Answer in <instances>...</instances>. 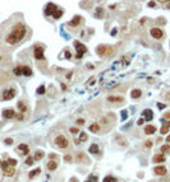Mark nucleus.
Wrapping results in <instances>:
<instances>
[{
    "instance_id": "53",
    "label": "nucleus",
    "mask_w": 170,
    "mask_h": 182,
    "mask_svg": "<svg viewBox=\"0 0 170 182\" xmlns=\"http://www.w3.org/2000/svg\"><path fill=\"white\" fill-rule=\"evenodd\" d=\"M167 8H169V9H170V3H169V4H167Z\"/></svg>"
},
{
    "instance_id": "12",
    "label": "nucleus",
    "mask_w": 170,
    "mask_h": 182,
    "mask_svg": "<svg viewBox=\"0 0 170 182\" xmlns=\"http://www.w3.org/2000/svg\"><path fill=\"white\" fill-rule=\"evenodd\" d=\"M156 132V127L154 126V125H147L146 127H145V134L146 135H152V134H155Z\"/></svg>"
},
{
    "instance_id": "24",
    "label": "nucleus",
    "mask_w": 170,
    "mask_h": 182,
    "mask_svg": "<svg viewBox=\"0 0 170 182\" xmlns=\"http://www.w3.org/2000/svg\"><path fill=\"white\" fill-rule=\"evenodd\" d=\"M39 173H41V169H40V168H36V169H33V171H31V172H30L28 177H30V178H33L35 176H37Z\"/></svg>"
},
{
    "instance_id": "29",
    "label": "nucleus",
    "mask_w": 170,
    "mask_h": 182,
    "mask_svg": "<svg viewBox=\"0 0 170 182\" xmlns=\"http://www.w3.org/2000/svg\"><path fill=\"white\" fill-rule=\"evenodd\" d=\"M169 132V127L166 126V125H164L161 129H160V134H162V135H166Z\"/></svg>"
},
{
    "instance_id": "26",
    "label": "nucleus",
    "mask_w": 170,
    "mask_h": 182,
    "mask_svg": "<svg viewBox=\"0 0 170 182\" xmlns=\"http://www.w3.org/2000/svg\"><path fill=\"white\" fill-rule=\"evenodd\" d=\"M18 108L21 110V112H22V113L27 111V107H26V105L22 102V101H21V102H18Z\"/></svg>"
},
{
    "instance_id": "1",
    "label": "nucleus",
    "mask_w": 170,
    "mask_h": 182,
    "mask_svg": "<svg viewBox=\"0 0 170 182\" xmlns=\"http://www.w3.org/2000/svg\"><path fill=\"white\" fill-rule=\"evenodd\" d=\"M26 32H27V28H26L24 24L17 23V24L12 28L10 33L5 37V42H7L8 45H15V43H18L19 41H22V39L24 38Z\"/></svg>"
},
{
    "instance_id": "2",
    "label": "nucleus",
    "mask_w": 170,
    "mask_h": 182,
    "mask_svg": "<svg viewBox=\"0 0 170 182\" xmlns=\"http://www.w3.org/2000/svg\"><path fill=\"white\" fill-rule=\"evenodd\" d=\"M73 45H74L75 50H77V55H75V57H77V59H82L83 55L87 52V47L83 43H81L79 41H74Z\"/></svg>"
},
{
    "instance_id": "21",
    "label": "nucleus",
    "mask_w": 170,
    "mask_h": 182,
    "mask_svg": "<svg viewBox=\"0 0 170 182\" xmlns=\"http://www.w3.org/2000/svg\"><path fill=\"white\" fill-rule=\"evenodd\" d=\"M90 153H92V154H97V153H100V148H99V145H97V144H92V145L90 147Z\"/></svg>"
},
{
    "instance_id": "6",
    "label": "nucleus",
    "mask_w": 170,
    "mask_h": 182,
    "mask_svg": "<svg viewBox=\"0 0 170 182\" xmlns=\"http://www.w3.org/2000/svg\"><path fill=\"white\" fill-rule=\"evenodd\" d=\"M15 94H17V90H15L14 88H9V89H7V90L3 92V99H4V101L13 99V98L15 97Z\"/></svg>"
},
{
    "instance_id": "46",
    "label": "nucleus",
    "mask_w": 170,
    "mask_h": 182,
    "mask_svg": "<svg viewBox=\"0 0 170 182\" xmlns=\"http://www.w3.org/2000/svg\"><path fill=\"white\" fill-rule=\"evenodd\" d=\"M157 107H159V108H164L165 106H164V105H160V103H159V105H157Z\"/></svg>"
},
{
    "instance_id": "28",
    "label": "nucleus",
    "mask_w": 170,
    "mask_h": 182,
    "mask_svg": "<svg viewBox=\"0 0 170 182\" xmlns=\"http://www.w3.org/2000/svg\"><path fill=\"white\" fill-rule=\"evenodd\" d=\"M169 152H170V145H169V144H165V145L161 147V153H162V154L169 153Z\"/></svg>"
},
{
    "instance_id": "54",
    "label": "nucleus",
    "mask_w": 170,
    "mask_h": 182,
    "mask_svg": "<svg viewBox=\"0 0 170 182\" xmlns=\"http://www.w3.org/2000/svg\"><path fill=\"white\" fill-rule=\"evenodd\" d=\"M84 182H91V181H90V179H87V181H84Z\"/></svg>"
},
{
    "instance_id": "50",
    "label": "nucleus",
    "mask_w": 170,
    "mask_h": 182,
    "mask_svg": "<svg viewBox=\"0 0 170 182\" xmlns=\"http://www.w3.org/2000/svg\"><path fill=\"white\" fill-rule=\"evenodd\" d=\"M70 182H77V178H72V179H70Z\"/></svg>"
},
{
    "instance_id": "32",
    "label": "nucleus",
    "mask_w": 170,
    "mask_h": 182,
    "mask_svg": "<svg viewBox=\"0 0 170 182\" xmlns=\"http://www.w3.org/2000/svg\"><path fill=\"white\" fill-rule=\"evenodd\" d=\"M8 163H9V164H10L12 167H14V166L17 164V160H15V159H12V158H10V159H8Z\"/></svg>"
},
{
    "instance_id": "5",
    "label": "nucleus",
    "mask_w": 170,
    "mask_h": 182,
    "mask_svg": "<svg viewBox=\"0 0 170 182\" xmlns=\"http://www.w3.org/2000/svg\"><path fill=\"white\" fill-rule=\"evenodd\" d=\"M150 34L155 39H160V38L164 37V31H162L161 28L155 27V28H151V29H150Z\"/></svg>"
},
{
    "instance_id": "19",
    "label": "nucleus",
    "mask_w": 170,
    "mask_h": 182,
    "mask_svg": "<svg viewBox=\"0 0 170 182\" xmlns=\"http://www.w3.org/2000/svg\"><path fill=\"white\" fill-rule=\"evenodd\" d=\"M90 131L91 132H99L100 131V125L97 124V122H95V124H92V125H90Z\"/></svg>"
},
{
    "instance_id": "16",
    "label": "nucleus",
    "mask_w": 170,
    "mask_h": 182,
    "mask_svg": "<svg viewBox=\"0 0 170 182\" xmlns=\"http://www.w3.org/2000/svg\"><path fill=\"white\" fill-rule=\"evenodd\" d=\"M56 168H58V162L56 160H50L47 163V169L49 171H55Z\"/></svg>"
},
{
    "instance_id": "39",
    "label": "nucleus",
    "mask_w": 170,
    "mask_h": 182,
    "mask_svg": "<svg viewBox=\"0 0 170 182\" xmlns=\"http://www.w3.org/2000/svg\"><path fill=\"white\" fill-rule=\"evenodd\" d=\"M64 160H65V162H72V157H70V155H65V157H64Z\"/></svg>"
},
{
    "instance_id": "55",
    "label": "nucleus",
    "mask_w": 170,
    "mask_h": 182,
    "mask_svg": "<svg viewBox=\"0 0 170 182\" xmlns=\"http://www.w3.org/2000/svg\"><path fill=\"white\" fill-rule=\"evenodd\" d=\"M0 164H2V160H0Z\"/></svg>"
},
{
    "instance_id": "45",
    "label": "nucleus",
    "mask_w": 170,
    "mask_h": 182,
    "mask_svg": "<svg viewBox=\"0 0 170 182\" xmlns=\"http://www.w3.org/2000/svg\"><path fill=\"white\" fill-rule=\"evenodd\" d=\"M17 118H18V120H22V118H23V116H22V115H18V116H17Z\"/></svg>"
},
{
    "instance_id": "7",
    "label": "nucleus",
    "mask_w": 170,
    "mask_h": 182,
    "mask_svg": "<svg viewBox=\"0 0 170 182\" xmlns=\"http://www.w3.org/2000/svg\"><path fill=\"white\" fill-rule=\"evenodd\" d=\"M81 23H82V17L81 15H75V17H73L72 21L68 22V26L69 27H78Z\"/></svg>"
},
{
    "instance_id": "33",
    "label": "nucleus",
    "mask_w": 170,
    "mask_h": 182,
    "mask_svg": "<svg viewBox=\"0 0 170 182\" xmlns=\"http://www.w3.org/2000/svg\"><path fill=\"white\" fill-rule=\"evenodd\" d=\"M18 149L23 152V150H27V149H28V147H27V144H21L19 147H18Z\"/></svg>"
},
{
    "instance_id": "25",
    "label": "nucleus",
    "mask_w": 170,
    "mask_h": 182,
    "mask_svg": "<svg viewBox=\"0 0 170 182\" xmlns=\"http://www.w3.org/2000/svg\"><path fill=\"white\" fill-rule=\"evenodd\" d=\"M4 172H5V174H7V176H13V174L15 173V172H14V168H13L12 166H9L7 169H4Z\"/></svg>"
},
{
    "instance_id": "52",
    "label": "nucleus",
    "mask_w": 170,
    "mask_h": 182,
    "mask_svg": "<svg viewBox=\"0 0 170 182\" xmlns=\"http://www.w3.org/2000/svg\"><path fill=\"white\" fill-rule=\"evenodd\" d=\"M166 98H167V99H169V98H170V93H169V94H167V96H166Z\"/></svg>"
},
{
    "instance_id": "36",
    "label": "nucleus",
    "mask_w": 170,
    "mask_h": 182,
    "mask_svg": "<svg viewBox=\"0 0 170 182\" xmlns=\"http://www.w3.org/2000/svg\"><path fill=\"white\" fill-rule=\"evenodd\" d=\"M77 125H79V126L84 125V120H83V118H78V120H77Z\"/></svg>"
},
{
    "instance_id": "41",
    "label": "nucleus",
    "mask_w": 170,
    "mask_h": 182,
    "mask_svg": "<svg viewBox=\"0 0 170 182\" xmlns=\"http://www.w3.org/2000/svg\"><path fill=\"white\" fill-rule=\"evenodd\" d=\"M143 122H145V120H143V118H139V120L137 121V125H142Z\"/></svg>"
},
{
    "instance_id": "42",
    "label": "nucleus",
    "mask_w": 170,
    "mask_h": 182,
    "mask_svg": "<svg viewBox=\"0 0 170 182\" xmlns=\"http://www.w3.org/2000/svg\"><path fill=\"white\" fill-rule=\"evenodd\" d=\"M157 2H160V3H162V4H166V3L170 2V0H157Z\"/></svg>"
},
{
    "instance_id": "18",
    "label": "nucleus",
    "mask_w": 170,
    "mask_h": 182,
    "mask_svg": "<svg viewBox=\"0 0 170 182\" xmlns=\"http://www.w3.org/2000/svg\"><path fill=\"white\" fill-rule=\"evenodd\" d=\"M143 115L146 117V121H151V120H152V117H154V113H152V111H151V110H145Z\"/></svg>"
},
{
    "instance_id": "15",
    "label": "nucleus",
    "mask_w": 170,
    "mask_h": 182,
    "mask_svg": "<svg viewBox=\"0 0 170 182\" xmlns=\"http://www.w3.org/2000/svg\"><path fill=\"white\" fill-rule=\"evenodd\" d=\"M77 159H78V162H84V163H90V159L86 157L84 153H78V154H77Z\"/></svg>"
},
{
    "instance_id": "8",
    "label": "nucleus",
    "mask_w": 170,
    "mask_h": 182,
    "mask_svg": "<svg viewBox=\"0 0 170 182\" xmlns=\"http://www.w3.org/2000/svg\"><path fill=\"white\" fill-rule=\"evenodd\" d=\"M3 117H4V118H7V120L13 118V117H15V111H14V110H12V108L4 110V111H3Z\"/></svg>"
},
{
    "instance_id": "49",
    "label": "nucleus",
    "mask_w": 170,
    "mask_h": 182,
    "mask_svg": "<svg viewBox=\"0 0 170 182\" xmlns=\"http://www.w3.org/2000/svg\"><path fill=\"white\" fill-rule=\"evenodd\" d=\"M127 117V113H125V111H123V118H125Z\"/></svg>"
},
{
    "instance_id": "14",
    "label": "nucleus",
    "mask_w": 170,
    "mask_h": 182,
    "mask_svg": "<svg viewBox=\"0 0 170 182\" xmlns=\"http://www.w3.org/2000/svg\"><path fill=\"white\" fill-rule=\"evenodd\" d=\"M22 75L31 76V75H32V69H31L30 66H24V65H22Z\"/></svg>"
},
{
    "instance_id": "17",
    "label": "nucleus",
    "mask_w": 170,
    "mask_h": 182,
    "mask_svg": "<svg viewBox=\"0 0 170 182\" xmlns=\"http://www.w3.org/2000/svg\"><path fill=\"white\" fill-rule=\"evenodd\" d=\"M142 96V92H141V89H133L130 92V97L133 98V99H137V98H139Z\"/></svg>"
},
{
    "instance_id": "51",
    "label": "nucleus",
    "mask_w": 170,
    "mask_h": 182,
    "mask_svg": "<svg viewBox=\"0 0 170 182\" xmlns=\"http://www.w3.org/2000/svg\"><path fill=\"white\" fill-rule=\"evenodd\" d=\"M166 126H167V127L170 129V121H169V122H166Z\"/></svg>"
},
{
    "instance_id": "43",
    "label": "nucleus",
    "mask_w": 170,
    "mask_h": 182,
    "mask_svg": "<svg viewBox=\"0 0 170 182\" xmlns=\"http://www.w3.org/2000/svg\"><path fill=\"white\" fill-rule=\"evenodd\" d=\"M49 157H50L51 159H55V158H58V157H56V154H50Z\"/></svg>"
},
{
    "instance_id": "23",
    "label": "nucleus",
    "mask_w": 170,
    "mask_h": 182,
    "mask_svg": "<svg viewBox=\"0 0 170 182\" xmlns=\"http://www.w3.org/2000/svg\"><path fill=\"white\" fill-rule=\"evenodd\" d=\"M79 143H84V141H87L88 140V135L86 134V132H81L79 134Z\"/></svg>"
},
{
    "instance_id": "13",
    "label": "nucleus",
    "mask_w": 170,
    "mask_h": 182,
    "mask_svg": "<svg viewBox=\"0 0 170 182\" xmlns=\"http://www.w3.org/2000/svg\"><path fill=\"white\" fill-rule=\"evenodd\" d=\"M154 163H162V162H165V155L161 153V154H156L154 157Z\"/></svg>"
},
{
    "instance_id": "9",
    "label": "nucleus",
    "mask_w": 170,
    "mask_h": 182,
    "mask_svg": "<svg viewBox=\"0 0 170 182\" xmlns=\"http://www.w3.org/2000/svg\"><path fill=\"white\" fill-rule=\"evenodd\" d=\"M154 172H155V174H157V176H165L166 172H167V169H166L164 166H156V167L154 168Z\"/></svg>"
},
{
    "instance_id": "3",
    "label": "nucleus",
    "mask_w": 170,
    "mask_h": 182,
    "mask_svg": "<svg viewBox=\"0 0 170 182\" xmlns=\"http://www.w3.org/2000/svg\"><path fill=\"white\" fill-rule=\"evenodd\" d=\"M54 141H55V144L58 145L59 148H62V149L67 148V147H68V144H69V143H68V139H67L64 135H58V136L55 138V140H54Z\"/></svg>"
},
{
    "instance_id": "4",
    "label": "nucleus",
    "mask_w": 170,
    "mask_h": 182,
    "mask_svg": "<svg viewBox=\"0 0 170 182\" xmlns=\"http://www.w3.org/2000/svg\"><path fill=\"white\" fill-rule=\"evenodd\" d=\"M44 54H45V49L42 46H36L33 49V56L36 60H45Z\"/></svg>"
},
{
    "instance_id": "34",
    "label": "nucleus",
    "mask_w": 170,
    "mask_h": 182,
    "mask_svg": "<svg viewBox=\"0 0 170 182\" xmlns=\"http://www.w3.org/2000/svg\"><path fill=\"white\" fill-rule=\"evenodd\" d=\"M37 93H39V94H44V93H45V87L41 85L39 89H37Z\"/></svg>"
},
{
    "instance_id": "31",
    "label": "nucleus",
    "mask_w": 170,
    "mask_h": 182,
    "mask_svg": "<svg viewBox=\"0 0 170 182\" xmlns=\"http://www.w3.org/2000/svg\"><path fill=\"white\" fill-rule=\"evenodd\" d=\"M33 160H35V159H33L32 157H28V158L26 159V164H27V166H32V164H33Z\"/></svg>"
},
{
    "instance_id": "37",
    "label": "nucleus",
    "mask_w": 170,
    "mask_h": 182,
    "mask_svg": "<svg viewBox=\"0 0 170 182\" xmlns=\"http://www.w3.org/2000/svg\"><path fill=\"white\" fill-rule=\"evenodd\" d=\"M5 144H7V145H12V144H13V139H10V138L5 139Z\"/></svg>"
},
{
    "instance_id": "40",
    "label": "nucleus",
    "mask_w": 170,
    "mask_h": 182,
    "mask_svg": "<svg viewBox=\"0 0 170 182\" xmlns=\"http://www.w3.org/2000/svg\"><path fill=\"white\" fill-rule=\"evenodd\" d=\"M65 57H67V59H70V57H72V54H70L69 51H65Z\"/></svg>"
},
{
    "instance_id": "20",
    "label": "nucleus",
    "mask_w": 170,
    "mask_h": 182,
    "mask_svg": "<svg viewBox=\"0 0 170 182\" xmlns=\"http://www.w3.org/2000/svg\"><path fill=\"white\" fill-rule=\"evenodd\" d=\"M107 101H109V102H122V101H123V97L110 96V97H107Z\"/></svg>"
},
{
    "instance_id": "44",
    "label": "nucleus",
    "mask_w": 170,
    "mask_h": 182,
    "mask_svg": "<svg viewBox=\"0 0 170 182\" xmlns=\"http://www.w3.org/2000/svg\"><path fill=\"white\" fill-rule=\"evenodd\" d=\"M165 118H170V112H167V113H165Z\"/></svg>"
},
{
    "instance_id": "10",
    "label": "nucleus",
    "mask_w": 170,
    "mask_h": 182,
    "mask_svg": "<svg viewBox=\"0 0 170 182\" xmlns=\"http://www.w3.org/2000/svg\"><path fill=\"white\" fill-rule=\"evenodd\" d=\"M58 8L55 4H52V3H49L47 5H46V8H45V14L46 15H51L54 12H55V9Z\"/></svg>"
},
{
    "instance_id": "38",
    "label": "nucleus",
    "mask_w": 170,
    "mask_h": 182,
    "mask_svg": "<svg viewBox=\"0 0 170 182\" xmlns=\"http://www.w3.org/2000/svg\"><path fill=\"white\" fill-rule=\"evenodd\" d=\"M70 132L72 134H77V132H79V130L77 127H70Z\"/></svg>"
},
{
    "instance_id": "35",
    "label": "nucleus",
    "mask_w": 170,
    "mask_h": 182,
    "mask_svg": "<svg viewBox=\"0 0 170 182\" xmlns=\"http://www.w3.org/2000/svg\"><path fill=\"white\" fill-rule=\"evenodd\" d=\"M145 147H146V148H151V147H152V141H151V140L145 141Z\"/></svg>"
},
{
    "instance_id": "22",
    "label": "nucleus",
    "mask_w": 170,
    "mask_h": 182,
    "mask_svg": "<svg viewBox=\"0 0 170 182\" xmlns=\"http://www.w3.org/2000/svg\"><path fill=\"white\" fill-rule=\"evenodd\" d=\"M44 155H45V154H44V152H42V150H37V152L35 153L33 159H35V160H40V159H42V158H44Z\"/></svg>"
},
{
    "instance_id": "27",
    "label": "nucleus",
    "mask_w": 170,
    "mask_h": 182,
    "mask_svg": "<svg viewBox=\"0 0 170 182\" xmlns=\"http://www.w3.org/2000/svg\"><path fill=\"white\" fill-rule=\"evenodd\" d=\"M13 73L15 74V75H22V65H19V66H17V68H14V70H13Z\"/></svg>"
},
{
    "instance_id": "48",
    "label": "nucleus",
    "mask_w": 170,
    "mask_h": 182,
    "mask_svg": "<svg viewBox=\"0 0 170 182\" xmlns=\"http://www.w3.org/2000/svg\"><path fill=\"white\" fill-rule=\"evenodd\" d=\"M166 141H167V143H170V135H167V138H166Z\"/></svg>"
},
{
    "instance_id": "30",
    "label": "nucleus",
    "mask_w": 170,
    "mask_h": 182,
    "mask_svg": "<svg viewBox=\"0 0 170 182\" xmlns=\"http://www.w3.org/2000/svg\"><path fill=\"white\" fill-rule=\"evenodd\" d=\"M104 182H117V178H114V177H105L104 178Z\"/></svg>"
},
{
    "instance_id": "47",
    "label": "nucleus",
    "mask_w": 170,
    "mask_h": 182,
    "mask_svg": "<svg viewBox=\"0 0 170 182\" xmlns=\"http://www.w3.org/2000/svg\"><path fill=\"white\" fill-rule=\"evenodd\" d=\"M148 5H150V7H155V3H154V2H152V3H148Z\"/></svg>"
},
{
    "instance_id": "11",
    "label": "nucleus",
    "mask_w": 170,
    "mask_h": 182,
    "mask_svg": "<svg viewBox=\"0 0 170 182\" xmlns=\"http://www.w3.org/2000/svg\"><path fill=\"white\" fill-rule=\"evenodd\" d=\"M63 14H64V12L62 10V9H59V8H56L55 9V12L51 14L52 15V18L55 19V21H58V19H60L62 17H63Z\"/></svg>"
}]
</instances>
